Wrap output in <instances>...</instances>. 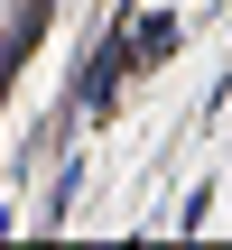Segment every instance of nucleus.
I'll return each instance as SVG.
<instances>
[{
  "instance_id": "nucleus-1",
  "label": "nucleus",
  "mask_w": 232,
  "mask_h": 250,
  "mask_svg": "<svg viewBox=\"0 0 232 250\" xmlns=\"http://www.w3.org/2000/svg\"><path fill=\"white\" fill-rule=\"evenodd\" d=\"M46 19H56V0H19V19H9V37H0V93H9V83H19V65L37 56Z\"/></svg>"
},
{
  "instance_id": "nucleus-2",
  "label": "nucleus",
  "mask_w": 232,
  "mask_h": 250,
  "mask_svg": "<svg viewBox=\"0 0 232 250\" xmlns=\"http://www.w3.org/2000/svg\"><path fill=\"white\" fill-rule=\"evenodd\" d=\"M121 56H130V65H167V56H177V19H167V9L121 19Z\"/></svg>"
},
{
  "instance_id": "nucleus-3",
  "label": "nucleus",
  "mask_w": 232,
  "mask_h": 250,
  "mask_svg": "<svg viewBox=\"0 0 232 250\" xmlns=\"http://www.w3.org/2000/svg\"><path fill=\"white\" fill-rule=\"evenodd\" d=\"M121 74H130V56H121V28H112V37H102V46H93V65H84V74H74V102H84V111H102V102H112V83H121Z\"/></svg>"
}]
</instances>
